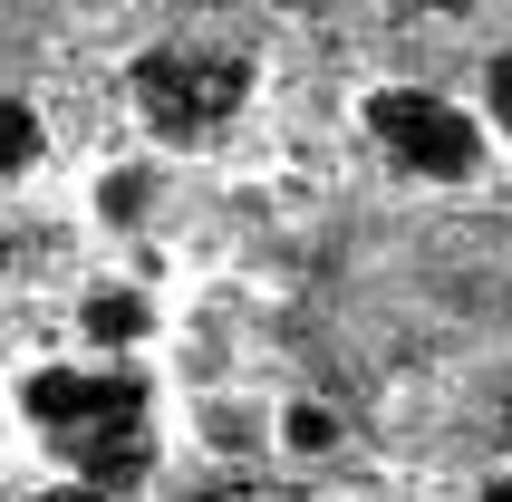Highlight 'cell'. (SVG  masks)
Wrapping results in <instances>:
<instances>
[{
  "label": "cell",
  "instance_id": "cell-11",
  "mask_svg": "<svg viewBox=\"0 0 512 502\" xmlns=\"http://www.w3.org/2000/svg\"><path fill=\"white\" fill-rule=\"evenodd\" d=\"M464 502H512V454H503V464H484V474H474V493H464Z\"/></svg>",
  "mask_w": 512,
  "mask_h": 502
},
{
  "label": "cell",
  "instance_id": "cell-5",
  "mask_svg": "<svg viewBox=\"0 0 512 502\" xmlns=\"http://www.w3.org/2000/svg\"><path fill=\"white\" fill-rule=\"evenodd\" d=\"M165 300L145 280H87L78 290V348L87 358H155L165 348Z\"/></svg>",
  "mask_w": 512,
  "mask_h": 502
},
{
  "label": "cell",
  "instance_id": "cell-13",
  "mask_svg": "<svg viewBox=\"0 0 512 502\" xmlns=\"http://www.w3.org/2000/svg\"><path fill=\"white\" fill-rule=\"evenodd\" d=\"M445 10H455V20H464V10H474V0H445Z\"/></svg>",
  "mask_w": 512,
  "mask_h": 502
},
{
  "label": "cell",
  "instance_id": "cell-12",
  "mask_svg": "<svg viewBox=\"0 0 512 502\" xmlns=\"http://www.w3.org/2000/svg\"><path fill=\"white\" fill-rule=\"evenodd\" d=\"M184 10H232V0H184Z\"/></svg>",
  "mask_w": 512,
  "mask_h": 502
},
{
  "label": "cell",
  "instance_id": "cell-10",
  "mask_svg": "<svg viewBox=\"0 0 512 502\" xmlns=\"http://www.w3.org/2000/svg\"><path fill=\"white\" fill-rule=\"evenodd\" d=\"M29 502H116V493H107V483H87V474H49Z\"/></svg>",
  "mask_w": 512,
  "mask_h": 502
},
{
  "label": "cell",
  "instance_id": "cell-4",
  "mask_svg": "<svg viewBox=\"0 0 512 502\" xmlns=\"http://www.w3.org/2000/svg\"><path fill=\"white\" fill-rule=\"evenodd\" d=\"M184 435L213 464H261V454H281V396L242 387V377H213V387L184 396Z\"/></svg>",
  "mask_w": 512,
  "mask_h": 502
},
{
  "label": "cell",
  "instance_id": "cell-7",
  "mask_svg": "<svg viewBox=\"0 0 512 502\" xmlns=\"http://www.w3.org/2000/svg\"><path fill=\"white\" fill-rule=\"evenodd\" d=\"M348 435H358V416H348L339 396H281V454L319 464V454H339Z\"/></svg>",
  "mask_w": 512,
  "mask_h": 502
},
{
  "label": "cell",
  "instance_id": "cell-1",
  "mask_svg": "<svg viewBox=\"0 0 512 502\" xmlns=\"http://www.w3.org/2000/svg\"><path fill=\"white\" fill-rule=\"evenodd\" d=\"M20 425L49 454V474H87L107 493H136L165 454V387L145 358H49L20 377Z\"/></svg>",
  "mask_w": 512,
  "mask_h": 502
},
{
  "label": "cell",
  "instance_id": "cell-6",
  "mask_svg": "<svg viewBox=\"0 0 512 502\" xmlns=\"http://www.w3.org/2000/svg\"><path fill=\"white\" fill-rule=\"evenodd\" d=\"M165 155H107V165L87 174V223L107 232V242H145L155 213H165Z\"/></svg>",
  "mask_w": 512,
  "mask_h": 502
},
{
  "label": "cell",
  "instance_id": "cell-3",
  "mask_svg": "<svg viewBox=\"0 0 512 502\" xmlns=\"http://www.w3.org/2000/svg\"><path fill=\"white\" fill-rule=\"evenodd\" d=\"M126 87H136V116L165 145H194V136H213L223 116H242L252 58L213 49V39H165V49H145L136 68H126Z\"/></svg>",
  "mask_w": 512,
  "mask_h": 502
},
{
  "label": "cell",
  "instance_id": "cell-2",
  "mask_svg": "<svg viewBox=\"0 0 512 502\" xmlns=\"http://www.w3.org/2000/svg\"><path fill=\"white\" fill-rule=\"evenodd\" d=\"M358 136H368L377 165L397 174V184H416V194H474L493 174V155H503L493 116L474 107V97H455V87H426V78L368 87V97H358Z\"/></svg>",
  "mask_w": 512,
  "mask_h": 502
},
{
  "label": "cell",
  "instance_id": "cell-9",
  "mask_svg": "<svg viewBox=\"0 0 512 502\" xmlns=\"http://www.w3.org/2000/svg\"><path fill=\"white\" fill-rule=\"evenodd\" d=\"M474 107H484V116H493V136L512 145V39L484 58V87H474Z\"/></svg>",
  "mask_w": 512,
  "mask_h": 502
},
{
  "label": "cell",
  "instance_id": "cell-8",
  "mask_svg": "<svg viewBox=\"0 0 512 502\" xmlns=\"http://www.w3.org/2000/svg\"><path fill=\"white\" fill-rule=\"evenodd\" d=\"M39 165H49V116H39V97L0 87V194H10V184H29Z\"/></svg>",
  "mask_w": 512,
  "mask_h": 502
}]
</instances>
